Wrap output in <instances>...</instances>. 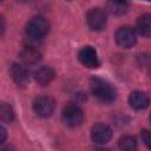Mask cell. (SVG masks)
<instances>
[{"instance_id": "5b68a950", "label": "cell", "mask_w": 151, "mask_h": 151, "mask_svg": "<svg viewBox=\"0 0 151 151\" xmlns=\"http://www.w3.org/2000/svg\"><path fill=\"white\" fill-rule=\"evenodd\" d=\"M54 107H55V103L51 97H39L34 100L33 103V110L34 112L41 117V118H47L51 117L52 113L54 112Z\"/></svg>"}, {"instance_id": "ac0fdd59", "label": "cell", "mask_w": 151, "mask_h": 151, "mask_svg": "<svg viewBox=\"0 0 151 151\" xmlns=\"http://www.w3.org/2000/svg\"><path fill=\"white\" fill-rule=\"evenodd\" d=\"M6 138H7L6 129H5V127H2V126H0V144H1V143H4V142L6 140Z\"/></svg>"}, {"instance_id": "ffe728a7", "label": "cell", "mask_w": 151, "mask_h": 151, "mask_svg": "<svg viewBox=\"0 0 151 151\" xmlns=\"http://www.w3.org/2000/svg\"><path fill=\"white\" fill-rule=\"evenodd\" d=\"M1 1H2V0H0V2H1Z\"/></svg>"}, {"instance_id": "4fadbf2b", "label": "cell", "mask_w": 151, "mask_h": 151, "mask_svg": "<svg viewBox=\"0 0 151 151\" xmlns=\"http://www.w3.org/2000/svg\"><path fill=\"white\" fill-rule=\"evenodd\" d=\"M20 58L26 64H34L40 59V52L37 48H34L33 46H26L21 51Z\"/></svg>"}, {"instance_id": "44dd1931", "label": "cell", "mask_w": 151, "mask_h": 151, "mask_svg": "<svg viewBox=\"0 0 151 151\" xmlns=\"http://www.w3.org/2000/svg\"><path fill=\"white\" fill-rule=\"evenodd\" d=\"M68 1H71V0H68Z\"/></svg>"}, {"instance_id": "7a4b0ae2", "label": "cell", "mask_w": 151, "mask_h": 151, "mask_svg": "<svg viewBox=\"0 0 151 151\" xmlns=\"http://www.w3.org/2000/svg\"><path fill=\"white\" fill-rule=\"evenodd\" d=\"M50 31L48 21L42 17H33L26 25V35L32 41L42 40Z\"/></svg>"}, {"instance_id": "5bb4252c", "label": "cell", "mask_w": 151, "mask_h": 151, "mask_svg": "<svg viewBox=\"0 0 151 151\" xmlns=\"http://www.w3.org/2000/svg\"><path fill=\"white\" fill-rule=\"evenodd\" d=\"M129 7L127 0H107V8L114 15H122L126 13Z\"/></svg>"}, {"instance_id": "52a82bcc", "label": "cell", "mask_w": 151, "mask_h": 151, "mask_svg": "<svg viewBox=\"0 0 151 151\" xmlns=\"http://www.w3.org/2000/svg\"><path fill=\"white\" fill-rule=\"evenodd\" d=\"M78 59L87 68H97L100 65L97 52L92 46H84L80 48L78 52Z\"/></svg>"}, {"instance_id": "9c48e42d", "label": "cell", "mask_w": 151, "mask_h": 151, "mask_svg": "<svg viewBox=\"0 0 151 151\" xmlns=\"http://www.w3.org/2000/svg\"><path fill=\"white\" fill-rule=\"evenodd\" d=\"M9 73L14 83L20 87H25L29 81L28 71L22 64H18V63L13 64L9 68Z\"/></svg>"}, {"instance_id": "9a60e30c", "label": "cell", "mask_w": 151, "mask_h": 151, "mask_svg": "<svg viewBox=\"0 0 151 151\" xmlns=\"http://www.w3.org/2000/svg\"><path fill=\"white\" fill-rule=\"evenodd\" d=\"M14 119V111L7 103H0V122L11 123Z\"/></svg>"}, {"instance_id": "ba28073f", "label": "cell", "mask_w": 151, "mask_h": 151, "mask_svg": "<svg viewBox=\"0 0 151 151\" xmlns=\"http://www.w3.org/2000/svg\"><path fill=\"white\" fill-rule=\"evenodd\" d=\"M91 138L96 144H106L112 138V130L106 124H96L91 130Z\"/></svg>"}, {"instance_id": "2e32d148", "label": "cell", "mask_w": 151, "mask_h": 151, "mask_svg": "<svg viewBox=\"0 0 151 151\" xmlns=\"http://www.w3.org/2000/svg\"><path fill=\"white\" fill-rule=\"evenodd\" d=\"M118 145L124 151H132V150H136L137 149V142L131 136H124V137H122L119 139V142H118Z\"/></svg>"}, {"instance_id": "7c38bea8", "label": "cell", "mask_w": 151, "mask_h": 151, "mask_svg": "<svg viewBox=\"0 0 151 151\" xmlns=\"http://www.w3.org/2000/svg\"><path fill=\"white\" fill-rule=\"evenodd\" d=\"M137 31L143 37H150L151 34V15L144 14L137 20Z\"/></svg>"}, {"instance_id": "7402d4cb", "label": "cell", "mask_w": 151, "mask_h": 151, "mask_svg": "<svg viewBox=\"0 0 151 151\" xmlns=\"http://www.w3.org/2000/svg\"><path fill=\"white\" fill-rule=\"evenodd\" d=\"M146 1H149V0H146Z\"/></svg>"}, {"instance_id": "3957f363", "label": "cell", "mask_w": 151, "mask_h": 151, "mask_svg": "<svg viewBox=\"0 0 151 151\" xmlns=\"http://www.w3.org/2000/svg\"><path fill=\"white\" fill-rule=\"evenodd\" d=\"M63 122L66 126L76 129L84 122V112L76 104H68L63 111Z\"/></svg>"}, {"instance_id": "6da1fadb", "label": "cell", "mask_w": 151, "mask_h": 151, "mask_svg": "<svg viewBox=\"0 0 151 151\" xmlns=\"http://www.w3.org/2000/svg\"><path fill=\"white\" fill-rule=\"evenodd\" d=\"M90 87L92 93L94 94V97L100 100L101 103L105 104H110L112 101L116 100L117 98V90L116 87L107 80L98 78V77H93L90 80Z\"/></svg>"}, {"instance_id": "277c9868", "label": "cell", "mask_w": 151, "mask_h": 151, "mask_svg": "<svg viewBox=\"0 0 151 151\" xmlns=\"http://www.w3.org/2000/svg\"><path fill=\"white\" fill-rule=\"evenodd\" d=\"M86 21L92 31H103L106 27L107 15L101 8H92L86 14Z\"/></svg>"}, {"instance_id": "e0dca14e", "label": "cell", "mask_w": 151, "mask_h": 151, "mask_svg": "<svg viewBox=\"0 0 151 151\" xmlns=\"http://www.w3.org/2000/svg\"><path fill=\"white\" fill-rule=\"evenodd\" d=\"M140 137H142V140L145 143L146 146H150V143H151V137H150V132L147 130H142L140 132Z\"/></svg>"}, {"instance_id": "30bf717a", "label": "cell", "mask_w": 151, "mask_h": 151, "mask_svg": "<svg viewBox=\"0 0 151 151\" xmlns=\"http://www.w3.org/2000/svg\"><path fill=\"white\" fill-rule=\"evenodd\" d=\"M33 76H34L35 81L39 85L45 86V85L50 84L53 80L55 73H54V70L52 67H50V66H40L34 71Z\"/></svg>"}, {"instance_id": "8fae6325", "label": "cell", "mask_w": 151, "mask_h": 151, "mask_svg": "<svg viewBox=\"0 0 151 151\" xmlns=\"http://www.w3.org/2000/svg\"><path fill=\"white\" fill-rule=\"evenodd\" d=\"M129 104L134 110H144L149 106V97L142 91H133L129 96Z\"/></svg>"}, {"instance_id": "d6986e66", "label": "cell", "mask_w": 151, "mask_h": 151, "mask_svg": "<svg viewBox=\"0 0 151 151\" xmlns=\"http://www.w3.org/2000/svg\"><path fill=\"white\" fill-rule=\"evenodd\" d=\"M4 32H5V20H4V18L0 15V37L2 35Z\"/></svg>"}, {"instance_id": "8992f818", "label": "cell", "mask_w": 151, "mask_h": 151, "mask_svg": "<svg viewBox=\"0 0 151 151\" xmlns=\"http://www.w3.org/2000/svg\"><path fill=\"white\" fill-rule=\"evenodd\" d=\"M116 41H117V44L120 47H123V48H130L137 41L136 33L129 26L119 27L117 29V32H116Z\"/></svg>"}]
</instances>
